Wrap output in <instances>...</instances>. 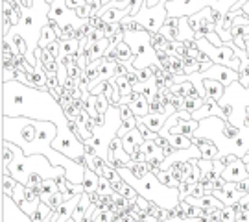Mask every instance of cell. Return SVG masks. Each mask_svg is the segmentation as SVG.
Returning a JSON list of instances; mask_svg holds the SVG:
<instances>
[{
	"mask_svg": "<svg viewBox=\"0 0 249 222\" xmlns=\"http://www.w3.org/2000/svg\"><path fill=\"white\" fill-rule=\"evenodd\" d=\"M2 115L52 121L59 130L69 126V119L63 107L48 91L32 87L17 80L2 83Z\"/></svg>",
	"mask_w": 249,
	"mask_h": 222,
	"instance_id": "obj_1",
	"label": "cell"
},
{
	"mask_svg": "<svg viewBox=\"0 0 249 222\" xmlns=\"http://www.w3.org/2000/svg\"><path fill=\"white\" fill-rule=\"evenodd\" d=\"M11 148H13L15 158L8 165V169L11 172V176L17 178L20 183H26L30 174H41L45 180H53V178H59L67 174L65 167H55V165H52L50 160L46 156H43V154L26 156L24 150L18 144H15V142H11Z\"/></svg>",
	"mask_w": 249,
	"mask_h": 222,
	"instance_id": "obj_2",
	"label": "cell"
},
{
	"mask_svg": "<svg viewBox=\"0 0 249 222\" xmlns=\"http://www.w3.org/2000/svg\"><path fill=\"white\" fill-rule=\"evenodd\" d=\"M120 176L124 178L127 183L137 189V193L141 196H144L146 200L150 202H155L159 204L160 207H176L179 204V189H174V187H166L159 182V178L155 176L153 172H146L144 176H135L129 170L125 169H118Z\"/></svg>",
	"mask_w": 249,
	"mask_h": 222,
	"instance_id": "obj_3",
	"label": "cell"
},
{
	"mask_svg": "<svg viewBox=\"0 0 249 222\" xmlns=\"http://www.w3.org/2000/svg\"><path fill=\"white\" fill-rule=\"evenodd\" d=\"M196 41H197V44H199V48H201L214 63L231 67L234 71H240L242 58L232 50V46L229 43L222 44V46H216V44L211 43L207 37H201V39H196Z\"/></svg>",
	"mask_w": 249,
	"mask_h": 222,
	"instance_id": "obj_4",
	"label": "cell"
},
{
	"mask_svg": "<svg viewBox=\"0 0 249 222\" xmlns=\"http://www.w3.org/2000/svg\"><path fill=\"white\" fill-rule=\"evenodd\" d=\"M168 17V9H166V0H160L157 6H153V8H148L146 4H144L141 11H139V15H137V20L142 24L148 32H159L162 24H164V20Z\"/></svg>",
	"mask_w": 249,
	"mask_h": 222,
	"instance_id": "obj_5",
	"label": "cell"
},
{
	"mask_svg": "<svg viewBox=\"0 0 249 222\" xmlns=\"http://www.w3.org/2000/svg\"><path fill=\"white\" fill-rule=\"evenodd\" d=\"M2 222H34L9 195L2 193Z\"/></svg>",
	"mask_w": 249,
	"mask_h": 222,
	"instance_id": "obj_6",
	"label": "cell"
},
{
	"mask_svg": "<svg viewBox=\"0 0 249 222\" xmlns=\"http://www.w3.org/2000/svg\"><path fill=\"white\" fill-rule=\"evenodd\" d=\"M201 76H203V78H213V80H218L222 85L229 87V85H232L234 81H238L240 72L231 69V67H225V65H218V63H214L209 71L201 72Z\"/></svg>",
	"mask_w": 249,
	"mask_h": 222,
	"instance_id": "obj_7",
	"label": "cell"
},
{
	"mask_svg": "<svg viewBox=\"0 0 249 222\" xmlns=\"http://www.w3.org/2000/svg\"><path fill=\"white\" fill-rule=\"evenodd\" d=\"M107 161L115 167V169H124L129 165L131 161V156L125 152L124 144H122V139L116 135L115 139L109 144V152H107Z\"/></svg>",
	"mask_w": 249,
	"mask_h": 222,
	"instance_id": "obj_8",
	"label": "cell"
},
{
	"mask_svg": "<svg viewBox=\"0 0 249 222\" xmlns=\"http://www.w3.org/2000/svg\"><path fill=\"white\" fill-rule=\"evenodd\" d=\"M81 195H83V193H81ZM81 195H74L71 200H65V202H63V204L59 205L52 215H50L52 222H67L69 221L72 215H74V211H76L78 204H80Z\"/></svg>",
	"mask_w": 249,
	"mask_h": 222,
	"instance_id": "obj_9",
	"label": "cell"
},
{
	"mask_svg": "<svg viewBox=\"0 0 249 222\" xmlns=\"http://www.w3.org/2000/svg\"><path fill=\"white\" fill-rule=\"evenodd\" d=\"M248 176H249V172H248V169H246V163H244L242 158H238L236 161H232L231 165H227L222 172V178L225 182H240V180H244V178H248Z\"/></svg>",
	"mask_w": 249,
	"mask_h": 222,
	"instance_id": "obj_10",
	"label": "cell"
},
{
	"mask_svg": "<svg viewBox=\"0 0 249 222\" xmlns=\"http://www.w3.org/2000/svg\"><path fill=\"white\" fill-rule=\"evenodd\" d=\"M229 152L238 156V158H244L249 152V126H244L240 130V133L229 142Z\"/></svg>",
	"mask_w": 249,
	"mask_h": 222,
	"instance_id": "obj_11",
	"label": "cell"
},
{
	"mask_svg": "<svg viewBox=\"0 0 249 222\" xmlns=\"http://www.w3.org/2000/svg\"><path fill=\"white\" fill-rule=\"evenodd\" d=\"M209 117H222L223 119L222 106H220V102H218V100H211V98H207L203 106L199 107L197 111L192 113V119H196V121H203V119H209Z\"/></svg>",
	"mask_w": 249,
	"mask_h": 222,
	"instance_id": "obj_12",
	"label": "cell"
},
{
	"mask_svg": "<svg viewBox=\"0 0 249 222\" xmlns=\"http://www.w3.org/2000/svg\"><path fill=\"white\" fill-rule=\"evenodd\" d=\"M197 126H199V121L196 119H181L178 121V124H174L172 128L168 130V133H181V135H187V137H194V133H196Z\"/></svg>",
	"mask_w": 249,
	"mask_h": 222,
	"instance_id": "obj_13",
	"label": "cell"
},
{
	"mask_svg": "<svg viewBox=\"0 0 249 222\" xmlns=\"http://www.w3.org/2000/svg\"><path fill=\"white\" fill-rule=\"evenodd\" d=\"M131 109H133V113L137 117H144L150 113V98L144 97L142 93H133V100H131Z\"/></svg>",
	"mask_w": 249,
	"mask_h": 222,
	"instance_id": "obj_14",
	"label": "cell"
},
{
	"mask_svg": "<svg viewBox=\"0 0 249 222\" xmlns=\"http://www.w3.org/2000/svg\"><path fill=\"white\" fill-rule=\"evenodd\" d=\"M122 139V144H124V148L127 154H131L133 152V148H137L139 144H142L144 137L142 133H141V130L139 128H133V130H129V132L125 133L124 137H120Z\"/></svg>",
	"mask_w": 249,
	"mask_h": 222,
	"instance_id": "obj_15",
	"label": "cell"
},
{
	"mask_svg": "<svg viewBox=\"0 0 249 222\" xmlns=\"http://www.w3.org/2000/svg\"><path fill=\"white\" fill-rule=\"evenodd\" d=\"M205 91H207V98L211 100H222V97L225 95V85H222L218 80L213 78H203Z\"/></svg>",
	"mask_w": 249,
	"mask_h": 222,
	"instance_id": "obj_16",
	"label": "cell"
},
{
	"mask_svg": "<svg viewBox=\"0 0 249 222\" xmlns=\"http://www.w3.org/2000/svg\"><path fill=\"white\" fill-rule=\"evenodd\" d=\"M242 198H244V195L238 191L236 182H227V183H225V191H223V198H222L223 204L231 205L232 202H240Z\"/></svg>",
	"mask_w": 249,
	"mask_h": 222,
	"instance_id": "obj_17",
	"label": "cell"
},
{
	"mask_svg": "<svg viewBox=\"0 0 249 222\" xmlns=\"http://www.w3.org/2000/svg\"><path fill=\"white\" fill-rule=\"evenodd\" d=\"M80 39L72 37V39H65L61 41V50H59V60L65 58V56H78L80 54Z\"/></svg>",
	"mask_w": 249,
	"mask_h": 222,
	"instance_id": "obj_18",
	"label": "cell"
},
{
	"mask_svg": "<svg viewBox=\"0 0 249 222\" xmlns=\"http://www.w3.org/2000/svg\"><path fill=\"white\" fill-rule=\"evenodd\" d=\"M90 204H92V200H90V195H89V193H83V195H81L80 204H78L76 211H74V215H72V219H74L76 222H83V221H85V213H87V209L90 207Z\"/></svg>",
	"mask_w": 249,
	"mask_h": 222,
	"instance_id": "obj_19",
	"label": "cell"
},
{
	"mask_svg": "<svg viewBox=\"0 0 249 222\" xmlns=\"http://www.w3.org/2000/svg\"><path fill=\"white\" fill-rule=\"evenodd\" d=\"M116 56H118V61L120 63L135 61L137 60V56L131 50V44L127 43V41H120V43L116 44Z\"/></svg>",
	"mask_w": 249,
	"mask_h": 222,
	"instance_id": "obj_20",
	"label": "cell"
},
{
	"mask_svg": "<svg viewBox=\"0 0 249 222\" xmlns=\"http://www.w3.org/2000/svg\"><path fill=\"white\" fill-rule=\"evenodd\" d=\"M142 150L146 154V158L151 160V158H164V152H162V146H159L153 139H144L142 141Z\"/></svg>",
	"mask_w": 249,
	"mask_h": 222,
	"instance_id": "obj_21",
	"label": "cell"
},
{
	"mask_svg": "<svg viewBox=\"0 0 249 222\" xmlns=\"http://www.w3.org/2000/svg\"><path fill=\"white\" fill-rule=\"evenodd\" d=\"M100 176L92 169H85V178H83V187H85V193H94L98 189Z\"/></svg>",
	"mask_w": 249,
	"mask_h": 222,
	"instance_id": "obj_22",
	"label": "cell"
},
{
	"mask_svg": "<svg viewBox=\"0 0 249 222\" xmlns=\"http://www.w3.org/2000/svg\"><path fill=\"white\" fill-rule=\"evenodd\" d=\"M109 44H111L109 37H106V39H102V41H98V43L92 44V46H90V61L104 58V56H106V52H107V48H109Z\"/></svg>",
	"mask_w": 249,
	"mask_h": 222,
	"instance_id": "obj_23",
	"label": "cell"
},
{
	"mask_svg": "<svg viewBox=\"0 0 249 222\" xmlns=\"http://www.w3.org/2000/svg\"><path fill=\"white\" fill-rule=\"evenodd\" d=\"M52 213H53L52 207L46 204L45 200H41V204L37 205V209L34 211V213H32V217H30V219H32L34 222H43L45 219H48V217H50Z\"/></svg>",
	"mask_w": 249,
	"mask_h": 222,
	"instance_id": "obj_24",
	"label": "cell"
},
{
	"mask_svg": "<svg viewBox=\"0 0 249 222\" xmlns=\"http://www.w3.org/2000/svg\"><path fill=\"white\" fill-rule=\"evenodd\" d=\"M168 141L176 148H190V146H194L192 139L187 137V135H181V133H168Z\"/></svg>",
	"mask_w": 249,
	"mask_h": 222,
	"instance_id": "obj_25",
	"label": "cell"
},
{
	"mask_svg": "<svg viewBox=\"0 0 249 222\" xmlns=\"http://www.w3.org/2000/svg\"><path fill=\"white\" fill-rule=\"evenodd\" d=\"M55 39H59V37H57V34L53 32V28L46 22L45 26H43V30H41V36H39V44H37V46H43V48H45L46 44L52 43V41H55Z\"/></svg>",
	"mask_w": 249,
	"mask_h": 222,
	"instance_id": "obj_26",
	"label": "cell"
},
{
	"mask_svg": "<svg viewBox=\"0 0 249 222\" xmlns=\"http://www.w3.org/2000/svg\"><path fill=\"white\" fill-rule=\"evenodd\" d=\"M2 15H6V17L11 20L13 26H17L18 22H20V13H18L17 9L13 8L9 2H6V0H2Z\"/></svg>",
	"mask_w": 249,
	"mask_h": 222,
	"instance_id": "obj_27",
	"label": "cell"
},
{
	"mask_svg": "<svg viewBox=\"0 0 249 222\" xmlns=\"http://www.w3.org/2000/svg\"><path fill=\"white\" fill-rule=\"evenodd\" d=\"M155 176L159 178V182L162 183V185H166V187H174V189H179V180H176V178L170 174L168 170H164V169H160L155 172Z\"/></svg>",
	"mask_w": 249,
	"mask_h": 222,
	"instance_id": "obj_28",
	"label": "cell"
},
{
	"mask_svg": "<svg viewBox=\"0 0 249 222\" xmlns=\"http://www.w3.org/2000/svg\"><path fill=\"white\" fill-rule=\"evenodd\" d=\"M120 24H122V30L124 32H141V30H146V28L137 20L135 17H124L122 20H120Z\"/></svg>",
	"mask_w": 249,
	"mask_h": 222,
	"instance_id": "obj_29",
	"label": "cell"
},
{
	"mask_svg": "<svg viewBox=\"0 0 249 222\" xmlns=\"http://www.w3.org/2000/svg\"><path fill=\"white\" fill-rule=\"evenodd\" d=\"M181 22V20H179ZM162 36H166L170 41H178L179 39V24H170V22H164L162 28L159 30Z\"/></svg>",
	"mask_w": 249,
	"mask_h": 222,
	"instance_id": "obj_30",
	"label": "cell"
},
{
	"mask_svg": "<svg viewBox=\"0 0 249 222\" xmlns=\"http://www.w3.org/2000/svg\"><path fill=\"white\" fill-rule=\"evenodd\" d=\"M242 128H238V126H234L232 122H229V121H225V124H223V130H222V135L225 141L231 142L238 133H240Z\"/></svg>",
	"mask_w": 249,
	"mask_h": 222,
	"instance_id": "obj_31",
	"label": "cell"
},
{
	"mask_svg": "<svg viewBox=\"0 0 249 222\" xmlns=\"http://www.w3.org/2000/svg\"><path fill=\"white\" fill-rule=\"evenodd\" d=\"M90 222H115V213H111L109 209H102V207H96L94 211V217Z\"/></svg>",
	"mask_w": 249,
	"mask_h": 222,
	"instance_id": "obj_32",
	"label": "cell"
},
{
	"mask_svg": "<svg viewBox=\"0 0 249 222\" xmlns=\"http://www.w3.org/2000/svg\"><path fill=\"white\" fill-rule=\"evenodd\" d=\"M55 191H59L55 180H45V182L41 183V200H45L46 196H50L52 193H55Z\"/></svg>",
	"mask_w": 249,
	"mask_h": 222,
	"instance_id": "obj_33",
	"label": "cell"
},
{
	"mask_svg": "<svg viewBox=\"0 0 249 222\" xmlns=\"http://www.w3.org/2000/svg\"><path fill=\"white\" fill-rule=\"evenodd\" d=\"M45 202L50 205V207H52L53 211H55V209H57V207H59L63 202H65V195H63L61 191H55V193H52L50 196H46Z\"/></svg>",
	"mask_w": 249,
	"mask_h": 222,
	"instance_id": "obj_34",
	"label": "cell"
},
{
	"mask_svg": "<svg viewBox=\"0 0 249 222\" xmlns=\"http://www.w3.org/2000/svg\"><path fill=\"white\" fill-rule=\"evenodd\" d=\"M203 104H205V98H201V97H197V98L187 97V98H185V109H187V111H190V113L197 111V109L203 106Z\"/></svg>",
	"mask_w": 249,
	"mask_h": 222,
	"instance_id": "obj_35",
	"label": "cell"
},
{
	"mask_svg": "<svg viewBox=\"0 0 249 222\" xmlns=\"http://www.w3.org/2000/svg\"><path fill=\"white\" fill-rule=\"evenodd\" d=\"M39 204H41V198H36V200H22L18 205H20V209H22L28 217H32V213L36 211Z\"/></svg>",
	"mask_w": 249,
	"mask_h": 222,
	"instance_id": "obj_36",
	"label": "cell"
},
{
	"mask_svg": "<svg viewBox=\"0 0 249 222\" xmlns=\"http://www.w3.org/2000/svg\"><path fill=\"white\" fill-rule=\"evenodd\" d=\"M96 191L102 193V195H113V193H115V189H113V185H111V182H109L106 176H100L98 189H96Z\"/></svg>",
	"mask_w": 249,
	"mask_h": 222,
	"instance_id": "obj_37",
	"label": "cell"
},
{
	"mask_svg": "<svg viewBox=\"0 0 249 222\" xmlns=\"http://www.w3.org/2000/svg\"><path fill=\"white\" fill-rule=\"evenodd\" d=\"M106 30L104 28H92L89 32V36H87V39H89L90 44L98 43V41H102V39H106Z\"/></svg>",
	"mask_w": 249,
	"mask_h": 222,
	"instance_id": "obj_38",
	"label": "cell"
},
{
	"mask_svg": "<svg viewBox=\"0 0 249 222\" xmlns=\"http://www.w3.org/2000/svg\"><path fill=\"white\" fill-rule=\"evenodd\" d=\"M166 41H170V39L166 36H162L160 32H153V34H151V46H153L155 50H157V48H162V46L166 44Z\"/></svg>",
	"mask_w": 249,
	"mask_h": 222,
	"instance_id": "obj_39",
	"label": "cell"
},
{
	"mask_svg": "<svg viewBox=\"0 0 249 222\" xmlns=\"http://www.w3.org/2000/svg\"><path fill=\"white\" fill-rule=\"evenodd\" d=\"M74 13H76V17L83 19V20H87V19L92 15V6H90V2H85V4H81L78 9H74Z\"/></svg>",
	"mask_w": 249,
	"mask_h": 222,
	"instance_id": "obj_40",
	"label": "cell"
},
{
	"mask_svg": "<svg viewBox=\"0 0 249 222\" xmlns=\"http://www.w3.org/2000/svg\"><path fill=\"white\" fill-rule=\"evenodd\" d=\"M104 30H106V36L109 37V39L115 37L118 32H124L120 22H106V28H104Z\"/></svg>",
	"mask_w": 249,
	"mask_h": 222,
	"instance_id": "obj_41",
	"label": "cell"
},
{
	"mask_svg": "<svg viewBox=\"0 0 249 222\" xmlns=\"http://www.w3.org/2000/svg\"><path fill=\"white\" fill-rule=\"evenodd\" d=\"M17 71H18L17 67H2V83L15 80V76H17Z\"/></svg>",
	"mask_w": 249,
	"mask_h": 222,
	"instance_id": "obj_42",
	"label": "cell"
},
{
	"mask_svg": "<svg viewBox=\"0 0 249 222\" xmlns=\"http://www.w3.org/2000/svg\"><path fill=\"white\" fill-rule=\"evenodd\" d=\"M26 189H28V187L24 185V183H20V182H18L17 189H15V193L11 195V198H13L17 204H20V202L24 200V196H26Z\"/></svg>",
	"mask_w": 249,
	"mask_h": 222,
	"instance_id": "obj_43",
	"label": "cell"
},
{
	"mask_svg": "<svg viewBox=\"0 0 249 222\" xmlns=\"http://www.w3.org/2000/svg\"><path fill=\"white\" fill-rule=\"evenodd\" d=\"M222 219L225 222H234V221H236V211L232 209V205H225V207H223Z\"/></svg>",
	"mask_w": 249,
	"mask_h": 222,
	"instance_id": "obj_44",
	"label": "cell"
},
{
	"mask_svg": "<svg viewBox=\"0 0 249 222\" xmlns=\"http://www.w3.org/2000/svg\"><path fill=\"white\" fill-rule=\"evenodd\" d=\"M46 85H48V89H53V87H57V85H61V81H59V76H57V72H48Z\"/></svg>",
	"mask_w": 249,
	"mask_h": 222,
	"instance_id": "obj_45",
	"label": "cell"
},
{
	"mask_svg": "<svg viewBox=\"0 0 249 222\" xmlns=\"http://www.w3.org/2000/svg\"><path fill=\"white\" fill-rule=\"evenodd\" d=\"M236 187H238V191H240L242 195L246 196L249 193V176L240 180V182H236Z\"/></svg>",
	"mask_w": 249,
	"mask_h": 222,
	"instance_id": "obj_46",
	"label": "cell"
},
{
	"mask_svg": "<svg viewBox=\"0 0 249 222\" xmlns=\"http://www.w3.org/2000/svg\"><path fill=\"white\" fill-rule=\"evenodd\" d=\"M48 93L59 102V100L63 98V95H65V89H63V85H57V87H53V89H48Z\"/></svg>",
	"mask_w": 249,
	"mask_h": 222,
	"instance_id": "obj_47",
	"label": "cell"
},
{
	"mask_svg": "<svg viewBox=\"0 0 249 222\" xmlns=\"http://www.w3.org/2000/svg\"><path fill=\"white\" fill-rule=\"evenodd\" d=\"M236 160H238V156H234V154H223V156H220V161H222L225 167L231 165L232 161H236Z\"/></svg>",
	"mask_w": 249,
	"mask_h": 222,
	"instance_id": "obj_48",
	"label": "cell"
},
{
	"mask_svg": "<svg viewBox=\"0 0 249 222\" xmlns=\"http://www.w3.org/2000/svg\"><path fill=\"white\" fill-rule=\"evenodd\" d=\"M65 2H67V8L72 9V11H74V9H78V8H80L81 4H85L87 0H65Z\"/></svg>",
	"mask_w": 249,
	"mask_h": 222,
	"instance_id": "obj_49",
	"label": "cell"
},
{
	"mask_svg": "<svg viewBox=\"0 0 249 222\" xmlns=\"http://www.w3.org/2000/svg\"><path fill=\"white\" fill-rule=\"evenodd\" d=\"M178 150V148H176V146H174V144H166V146H164V148H162V152H164V160H166V158H168V156H172V154H174V152Z\"/></svg>",
	"mask_w": 249,
	"mask_h": 222,
	"instance_id": "obj_50",
	"label": "cell"
},
{
	"mask_svg": "<svg viewBox=\"0 0 249 222\" xmlns=\"http://www.w3.org/2000/svg\"><path fill=\"white\" fill-rule=\"evenodd\" d=\"M160 222H187V221H181L178 217H174V219H164V221H160Z\"/></svg>",
	"mask_w": 249,
	"mask_h": 222,
	"instance_id": "obj_51",
	"label": "cell"
},
{
	"mask_svg": "<svg viewBox=\"0 0 249 222\" xmlns=\"http://www.w3.org/2000/svg\"><path fill=\"white\" fill-rule=\"evenodd\" d=\"M242 160H244V163H246V165H249V152L244 156V158H242Z\"/></svg>",
	"mask_w": 249,
	"mask_h": 222,
	"instance_id": "obj_52",
	"label": "cell"
},
{
	"mask_svg": "<svg viewBox=\"0 0 249 222\" xmlns=\"http://www.w3.org/2000/svg\"><path fill=\"white\" fill-rule=\"evenodd\" d=\"M43 222H52V219H50V217H48V219H45V221Z\"/></svg>",
	"mask_w": 249,
	"mask_h": 222,
	"instance_id": "obj_53",
	"label": "cell"
},
{
	"mask_svg": "<svg viewBox=\"0 0 249 222\" xmlns=\"http://www.w3.org/2000/svg\"><path fill=\"white\" fill-rule=\"evenodd\" d=\"M67 222H76V221H74V219H72V217H71V219H69V221H67Z\"/></svg>",
	"mask_w": 249,
	"mask_h": 222,
	"instance_id": "obj_54",
	"label": "cell"
},
{
	"mask_svg": "<svg viewBox=\"0 0 249 222\" xmlns=\"http://www.w3.org/2000/svg\"><path fill=\"white\" fill-rule=\"evenodd\" d=\"M234 222H236V221H234Z\"/></svg>",
	"mask_w": 249,
	"mask_h": 222,
	"instance_id": "obj_55",
	"label": "cell"
}]
</instances>
